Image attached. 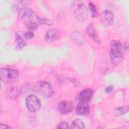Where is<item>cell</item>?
<instances>
[{
	"mask_svg": "<svg viewBox=\"0 0 129 129\" xmlns=\"http://www.w3.org/2000/svg\"><path fill=\"white\" fill-rule=\"evenodd\" d=\"M123 46L119 40H114L110 42V57L111 63L117 65L120 63L123 59Z\"/></svg>",
	"mask_w": 129,
	"mask_h": 129,
	"instance_id": "6da1fadb",
	"label": "cell"
},
{
	"mask_svg": "<svg viewBox=\"0 0 129 129\" xmlns=\"http://www.w3.org/2000/svg\"><path fill=\"white\" fill-rule=\"evenodd\" d=\"M71 9L75 16L79 20L86 21L88 16V11L84 2L80 1H76L72 2Z\"/></svg>",
	"mask_w": 129,
	"mask_h": 129,
	"instance_id": "7a4b0ae2",
	"label": "cell"
},
{
	"mask_svg": "<svg viewBox=\"0 0 129 129\" xmlns=\"http://www.w3.org/2000/svg\"><path fill=\"white\" fill-rule=\"evenodd\" d=\"M19 72L10 68H2L0 70V78L2 82L7 84H12L18 79Z\"/></svg>",
	"mask_w": 129,
	"mask_h": 129,
	"instance_id": "3957f363",
	"label": "cell"
},
{
	"mask_svg": "<svg viewBox=\"0 0 129 129\" xmlns=\"http://www.w3.org/2000/svg\"><path fill=\"white\" fill-rule=\"evenodd\" d=\"M34 90L38 94L45 97H51L54 94L52 86L49 83L45 81H40L36 83Z\"/></svg>",
	"mask_w": 129,
	"mask_h": 129,
	"instance_id": "277c9868",
	"label": "cell"
},
{
	"mask_svg": "<svg viewBox=\"0 0 129 129\" xmlns=\"http://www.w3.org/2000/svg\"><path fill=\"white\" fill-rule=\"evenodd\" d=\"M26 18L25 22V26L30 31L36 30L41 25V19L38 14L32 11Z\"/></svg>",
	"mask_w": 129,
	"mask_h": 129,
	"instance_id": "5b68a950",
	"label": "cell"
},
{
	"mask_svg": "<svg viewBox=\"0 0 129 129\" xmlns=\"http://www.w3.org/2000/svg\"><path fill=\"white\" fill-rule=\"evenodd\" d=\"M26 105L28 109L31 112H36L41 107V102L39 98L34 95L31 94L26 99Z\"/></svg>",
	"mask_w": 129,
	"mask_h": 129,
	"instance_id": "8992f818",
	"label": "cell"
},
{
	"mask_svg": "<svg viewBox=\"0 0 129 129\" xmlns=\"http://www.w3.org/2000/svg\"><path fill=\"white\" fill-rule=\"evenodd\" d=\"M100 22L105 26H109L112 25L114 22V14L109 10L103 11L99 16Z\"/></svg>",
	"mask_w": 129,
	"mask_h": 129,
	"instance_id": "52a82bcc",
	"label": "cell"
},
{
	"mask_svg": "<svg viewBox=\"0 0 129 129\" xmlns=\"http://www.w3.org/2000/svg\"><path fill=\"white\" fill-rule=\"evenodd\" d=\"M73 103L70 100H62L58 105V110L61 114H67L73 110Z\"/></svg>",
	"mask_w": 129,
	"mask_h": 129,
	"instance_id": "ba28073f",
	"label": "cell"
},
{
	"mask_svg": "<svg viewBox=\"0 0 129 129\" xmlns=\"http://www.w3.org/2000/svg\"><path fill=\"white\" fill-rule=\"evenodd\" d=\"M94 94V91L90 88H87L83 90L80 92L79 94V100L81 102L88 103L90 102L92 99Z\"/></svg>",
	"mask_w": 129,
	"mask_h": 129,
	"instance_id": "9c48e42d",
	"label": "cell"
},
{
	"mask_svg": "<svg viewBox=\"0 0 129 129\" xmlns=\"http://www.w3.org/2000/svg\"><path fill=\"white\" fill-rule=\"evenodd\" d=\"M59 37V31L57 28L48 30L45 35V40L47 42H52L57 40Z\"/></svg>",
	"mask_w": 129,
	"mask_h": 129,
	"instance_id": "30bf717a",
	"label": "cell"
},
{
	"mask_svg": "<svg viewBox=\"0 0 129 129\" xmlns=\"http://www.w3.org/2000/svg\"><path fill=\"white\" fill-rule=\"evenodd\" d=\"M72 41L78 45H83L85 43V38L82 33L79 31H74L71 35Z\"/></svg>",
	"mask_w": 129,
	"mask_h": 129,
	"instance_id": "8fae6325",
	"label": "cell"
},
{
	"mask_svg": "<svg viewBox=\"0 0 129 129\" xmlns=\"http://www.w3.org/2000/svg\"><path fill=\"white\" fill-rule=\"evenodd\" d=\"M86 32L87 35L95 42L100 43V40L98 33L93 24H90L87 27Z\"/></svg>",
	"mask_w": 129,
	"mask_h": 129,
	"instance_id": "7c38bea8",
	"label": "cell"
},
{
	"mask_svg": "<svg viewBox=\"0 0 129 129\" xmlns=\"http://www.w3.org/2000/svg\"><path fill=\"white\" fill-rule=\"evenodd\" d=\"M76 111L77 114L82 115H87L90 112L89 106L87 103L80 102L79 103L76 107Z\"/></svg>",
	"mask_w": 129,
	"mask_h": 129,
	"instance_id": "4fadbf2b",
	"label": "cell"
},
{
	"mask_svg": "<svg viewBox=\"0 0 129 129\" xmlns=\"http://www.w3.org/2000/svg\"><path fill=\"white\" fill-rule=\"evenodd\" d=\"M16 41L17 44L16 48L18 50L22 49L23 47H24L26 46L27 44L26 39L24 36V37H23L21 34H20V33H17L16 34Z\"/></svg>",
	"mask_w": 129,
	"mask_h": 129,
	"instance_id": "5bb4252c",
	"label": "cell"
},
{
	"mask_svg": "<svg viewBox=\"0 0 129 129\" xmlns=\"http://www.w3.org/2000/svg\"><path fill=\"white\" fill-rule=\"evenodd\" d=\"M32 10L30 8L24 7L22 8L19 11L18 14V18L19 20H22L25 17L28 16L32 12Z\"/></svg>",
	"mask_w": 129,
	"mask_h": 129,
	"instance_id": "9a60e30c",
	"label": "cell"
},
{
	"mask_svg": "<svg viewBox=\"0 0 129 129\" xmlns=\"http://www.w3.org/2000/svg\"><path fill=\"white\" fill-rule=\"evenodd\" d=\"M8 96L11 99H15L18 94V90L16 87H11L7 90Z\"/></svg>",
	"mask_w": 129,
	"mask_h": 129,
	"instance_id": "2e32d148",
	"label": "cell"
},
{
	"mask_svg": "<svg viewBox=\"0 0 129 129\" xmlns=\"http://www.w3.org/2000/svg\"><path fill=\"white\" fill-rule=\"evenodd\" d=\"M128 111V107L127 106H121L116 108L114 111V114L116 116H119L125 114Z\"/></svg>",
	"mask_w": 129,
	"mask_h": 129,
	"instance_id": "e0dca14e",
	"label": "cell"
},
{
	"mask_svg": "<svg viewBox=\"0 0 129 129\" xmlns=\"http://www.w3.org/2000/svg\"><path fill=\"white\" fill-rule=\"evenodd\" d=\"M72 128H85L84 123L79 119H75L71 124Z\"/></svg>",
	"mask_w": 129,
	"mask_h": 129,
	"instance_id": "ac0fdd59",
	"label": "cell"
},
{
	"mask_svg": "<svg viewBox=\"0 0 129 129\" xmlns=\"http://www.w3.org/2000/svg\"><path fill=\"white\" fill-rule=\"evenodd\" d=\"M88 6L91 16L93 17H96L97 15V10L96 6L92 3H89Z\"/></svg>",
	"mask_w": 129,
	"mask_h": 129,
	"instance_id": "d6986e66",
	"label": "cell"
},
{
	"mask_svg": "<svg viewBox=\"0 0 129 129\" xmlns=\"http://www.w3.org/2000/svg\"><path fill=\"white\" fill-rule=\"evenodd\" d=\"M56 128H69V126L67 122L65 121H62L59 123Z\"/></svg>",
	"mask_w": 129,
	"mask_h": 129,
	"instance_id": "ffe728a7",
	"label": "cell"
},
{
	"mask_svg": "<svg viewBox=\"0 0 129 129\" xmlns=\"http://www.w3.org/2000/svg\"><path fill=\"white\" fill-rule=\"evenodd\" d=\"M25 38L26 39H27V40H30L31 39H32L34 36V33L32 32H31V31H28V32H26L24 35Z\"/></svg>",
	"mask_w": 129,
	"mask_h": 129,
	"instance_id": "44dd1931",
	"label": "cell"
},
{
	"mask_svg": "<svg viewBox=\"0 0 129 129\" xmlns=\"http://www.w3.org/2000/svg\"><path fill=\"white\" fill-rule=\"evenodd\" d=\"M41 22L44 23L46 25H51L52 24V22L50 20L46 19H43L41 20Z\"/></svg>",
	"mask_w": 129,
	"mask_h": 129,
	"instance_id": "7402d4cb",
	"label": "cell"
},
{
	"mask_svg": "<svg viewBox=\"0 0 129 129\" xmlns=\"http://www.w3.org/2000/svg\"><path fill=\"white\" fill-rule=\"evenodd\" d=\"M113 90V87L112 86H108L106 89H105V92L107 93H110L111 92L112 90Z\"/></svg>",
	"mask_w": 129,
	"mask_h": 129,
	"instance_id": "603a6c76",
	"label": "cell"
},
{
	"mask_svg": "<svg viewBox=\"0 0 129 129\" xmlns=\"http://www.w3.org/2000/svg\"><path fill=\"white\" fill-rule=\"evenodd\" d=\"M0 128L1 129H5V128H11V127L9 126L8 125H5V124H1L0 125Z\"/></svg>",
	"mask_w": 129,
	"mask_h": 129,
	"instance_id": "cb8c5ba5",
	"label": "cell"
},
{
	"mask_svg": "<svg viewBox=\"0 0 129 129\" xmlns=\"http://www.w3.org/2000/svg\"><path fill=\"white\" fill-rule=\"evenodd\" d=\"M20 3H21V4L24 5H27L28 4H29V3H30L29 1H19V2Z\"/></svg>",
	"mask_w": 129,
	"mask_h": 129,
	"instance_id": "d4e9b609",
	"label": "cell"
},
{
	"mask_svg": "<svg viewBox=\"0 0 129 129\" xmlns=\"http://www.w3.org/2000/svg\"><path fill=\"white\" fill-rule=\"evenodd\" d=\"M19 7L17 5H14L12 7V10L14 11V12H16L17 11V10H18Z\"/></svg>",
	"mask_w": 129,
	"mask_h": 129,
	"instance_id": "484cf974",
	"label": "cell"
}]
</instances>
